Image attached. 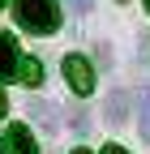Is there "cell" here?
<instances>
[{"mask_svg": "<svg viewBox=\"0 0 150 154\" xmlns=\"http://www.w3.org/2000/svg\"><path fill=\"white\" fill-rule=\"evenodd\" d=\"M13 17H17V26L30 30V34L60 30V5H56V0H13Z\"/></svg>", "mask_w": 150, "mask_h": 154, "instance_id": "cell-1", "label": "cell"}, {"mask_svg": "<svg viewBox=\"0 0 150 154\" xmlns=\"http://www.w3.org/2000/svg\"><path fill=\"white\" fill-rule=\"evenodd\" d=\"M64 82L73 86V94H82V99L95 90V69H90L86 56H64Z\"/></svg>", "mask_w": 150, "mask_h": 154, "instance_id": "cell-2", "label": "cell"}, {"mask_svg": "<svg viewBox=\"0 0 150 154\" xmlns=\"http://www.w3.org/2000/svg\"><path fill=\"white\" fill-rule=\"evenodd\" d=\"M0 154H39L34 133H30L26 124H9L5 133H0Z\"/></svg>", "mask_w": 150, "mask_h": 154, "instance_id": "cell-3", "label": "cell"}, {"mask_svg": "<svg viewBox=\"0 0 150 154\" xmlns=\"http://www.w3.org/2000/svg\"><path fill=\"white\" fill-rule=\"evenodd\" d=\"M17 60H22V51H17V38L5 30V34H0V77H17Z\"/></svg>", "mask_w": 150, "mask_h": 154, "instance_id": "cell-4", "label": "cell"}, {"mask_svg": "<svg viewBox=\"0 0 150 154\" xmlns=\"http://www.w3.org/2000/svg\"><path fill=\"white\" fill-rule=\"evenodd\" d=\"M17 77H22L26 86H39L43 82V64L34 60V56H22V60H17Z\"/></svg>", "mask_w": 150, "mask_h": 154, "instance_id": "cell-5", "label": "cell"}, {"mask_svg": "<svg viewBox=\"0 0 150 154\" xmlns=\"http://www.w3.org/2000/svg\"><path fill=\"white\" fill-rule=\"evenodd\" d=\"M124 116H129V94L116 90V94L107 99V120H111V124H124Z\"/></svg>", "mask_w": 150, "mask_h": 154, "instance_id": "cell-6", "label": "cell"}, {"mask_svg": "<svg viewBox=\"0 0 150 154\" xmlns=\"http://www.w3.org/2000/svg\"><path fill=\"white\" fill-rule=\"evenodd\" d=\"M30 116L39 120L43 128H56V107L52 103H43V99H30Z\"/></svg>", "mask_w": 150, "mask_h": 154, "instance_id": "cell-7", "label": "cell"}, {"mask_svg": "<svg viewBox=\"0 0 150 154\" xmlns=\"http://www.w3.org/2000/svg\"><path fill=\"white\" fill-rule=\"evenodd\" d=\"M137 128H142V137L150 141V90H142V99H137Z\"/></svg>", "mask_w": 150, "mask_h": 154, "instance_id": "cell-8", "label": "cell"}, {"mask_svg": "<svg viewBox=\"0 0 150 154\" xmlns=\"http://www.w3.org/2000/svg\"><path fill=\"white\" fill-rule=\"evenodd\" d=\"M90 5H95V0H69V9H73V13H90Z\"/></svg>", "mask_w": 150, "mask_h": 154, "instance_id": "cell-9", "label": "cell"}, {"mask_svg": "<svg viewBox=\"0 0 150 154\" xmlns=\"http://www.w3.org/2000/svg\"><path fill=\"white\" fill-rule=\"evenodd\" d=\"M5 111H9V99H5V90H0V120H5Z\"/></svg>", "mask_w": 150, "mask_h": 154, "instance_id": "cell-10", "label": "cell"}, {"mask_svg": "<svg viewBox=\"0 0 150 154\" xmlns=\"http://www.w3.org/2000/svg\"><path fill=\"white\" fill-rule=\"evenodd\" d=\"M103 154H129V150H120V146H103Z\"/></svg>", "mask_w": 150, "mask_h": 154, "instance_id": "cell-11", "label": "cell"}, {"mask_svg": "<svg viewBox=\"0 0 150 154\" xmlns=\"http://www.w3.org/2000/svg\"><path fill=\"white\" fill-rule=\"evenodd\" d=\"M73 154H90V150H73Z\"/></svg>", "mask_w": 150, "mask_h": 154, "instance_id": "cell-12", "label": "cell"}, {"mask_svg": "<svg viewBox=\"0 0 150 154\" xmlns=\"http://www.w3.org/2000/svg\"><path fill=\"white\" fill-rule=\"evenodd\" d=\"M146 9H150V0H146Z\"/></svg>", "mask_w": 150, "mask_h": 154, "instance_id": "cell-13", "label": "cell"}, {"mask_svg": "<svg viewBox=\"0 0 150 154\" xmlns=\"http://www.w3.org/2000/svg\"><path fill=\"white\" fill-rule=\"evenodd\" d=\"M0 5H5V0H0Z\"/></svg>", "mask_w": 150, "mask_h": 154, "instance_id": "cell-14", "label": "cell"}]
</instances>
